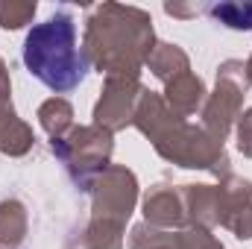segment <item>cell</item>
Here are the masks:
<instances>
[{
	"label": "cell",
	"instance_id": "cell-2",
	"mask_svg": "<svg viewBox=\"0 0 252 249\" xmlns=\"http://www.w3.org/2000/svg\"><path fill=\"white\" fill-rule=\"evenodd\" d=\"M211 15L232 30H252V3H220L211 6Z\"/></svg>",
	"mask_w": 252,
	"mask_h": 249
},
{
	"label": "cell",
	"instance_id": "cell-1",
	"mask_svg": "<svg viewBox=\"0 0 252 249\" xmlns=\"http://www.w3.org/2000/svg\"><path fill=\"white\" fill-rule=\"evenodd\" d=\"M24 64L53 91H73L85 79L88 59L76 44V27L67 12H56L27 32Z\"/></svg>",
	"mask_w": 252,
	"mask_h": 249
}]
</instances>
